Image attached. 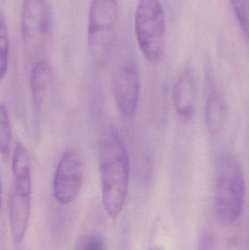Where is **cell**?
Segmentation results:
<instances>
[{
	"label": "cell",
	"instance_id": "obj_17",
	"mask_svg": "<svg viewBox=\"0 0 249 250\" xmlns=\"http://www.w3.org/2000/svg\"><path fill=\"white\" fill-rule=\"evenodd\" d=\"M198 250H215V239L211 233L206 231L200 235Z\"/></svg>",
	"mask_w": 249,
	"mask_h": 250
},
{
	"label": "cell",
	"instance_id": "obj_11",
	"mask_svg": "<svg viewBox=\"0 0 249 250\" xmlns=\"http://www.w3.org/2000/svg\"><path fill=\"white\" fill-rule=\"evenodd\" d=\"M51 83V69L45 61L35 64L30 76V89L34 108L39 113L48 96Z\"/></svg>",
	"mask_w": 249,
	"mask_h": 250
},
{
	"label": "cell",
	"instance_id": "obj_14",
	"mask_svg": "<svg viewBox=\"0 0 249 250\" xmlns=\"http://www.w3.org/2000/svg\"><path fill=\"white\" fill-rule=\"evenodd\" d=\"M10 38L4 21L0 19V82L7 73Z\"/></svg>",
	"mask_w": 249,
	"mask_h": 250
},
{
	"label": "cell",
	"instance_id": "obj_3",
	"mask_svg": "<svg viewBox=\"0 0 249 250\" xmlns=\"http://www.w3.org/2000/svg\"><path fill=\"white\" fill-rule=\"evenodd\" d=\"M134 31L140 51L148 62H159L166 41V21L160 0H139Z\"/></svg>",
	"mask_w": 249,
	"mask_h": 250
},
{
	"label": "cell",
	"instance_id": "obj_2",
	"mask_svg": "<svg viewBox=\"0 0 249 250\" xmlns=\"http://www.w3.org/2000/svg\"><path fill=\"white\" fill-rule=\"evenodd\" d=\"M245 189L239 162L231 155L221 157L216 166L215 207L218 218L223 224H233L241 217Z\"/></svg>",
	"mask_w": 249,
	"mask_h": 250
},
{
	"label": "cell",
	"instance_id": "obj_7",
	"mask_svg": "<svg viewBox=\"0 0 249 250\" xmlns=\"http://www.w3.org/2000/svg\"><path fill=\"white\" fill-rule=\"evenodd\" d=\"M49 29V20L45 0H23L21 33L23 42L29 48L44 42Z\"/></svg>",
	"mask_w": 249,
	"mask_h": 250
},
{
	"label": "cell",
	"instance_id": "obj_20",
	"mask_svg": "<svg viewBox=\"0 0 249 250\" xmlns=\"http://www.w3.org/2000/svg\"><path fill=\"white\" fill-rule=\"evenodd\" d=\"M160 250V249H155V250Z\"/></svg>",
	"mask_w": 249,
	"mask_h": 250
},
{
	"label": "cell",
	"instance_id": "obj_16",
	"mask_svg": "<svg viewBox=\"0 0 249 250\" xmlns=\"http://www.w3.org/2000/svg\"><path fill=\"white\" fill-rule=\"evenodd\" d=\"M81 250H108L106 241L100 235H89L83 241Z\"/></svg>",
	"mask_w": 249,
	"mask_h": 250
},
{
	"label": "cell",
	"instance_id": "obj_13",
	"mask_svg": "<svg viewBox=\"0 0 249 250\" xmlns=\"http://www.w3.org/2000/svg\"><path fill=\"white\" fill-rule=\"evenodd\" d=\"M12 133L11 125L8 111L5 104H0V154L3 158H9L11 154Z\"/></svg>",
	"mask_w": 249,
	"mask_h": 250
},
{
	"label": "cell",
	"instance_id": "obj_6",
	"mask_svg": "<svg viewBox=\"0 0 249 250\" xmlns=\"http://www.w3.org/2000/svg\"><path fill=\"white\" fill-rule=\"evenodd\" d=\"M84 175L81 154L76 148L64 151L56 168L53 192L56 201L62 205L73 202L80 192Z\"/></svg>",
	"mask_w": 249,
	"mask_h": 250
},
{
	"label": "cell",
	"instance_id": "obj_8",
	"mask_svg": "<svg viewBox=\"0 0 249 250\" xmlns=\"http://www.w3.org/2000/svg\"><path fill=\"white\" fill-rule=\"evenodd\" d=\"M10 230L13 240L19 243L23 240L29 224L31 212V194L12 188L9 201Z\"/></svg>",
	"mask_w": 249,
	"mask_h": 250
},
{
	"label": "cell",
	"instance_id": "obj_10",
	"mask_svg": "<svg viewBox=\"0 0 249 250\" xmlns=\"http://www.w3.org/2000/svg\"><path fill=\"white\" fill-rule=\"evenodd\" d=\"M12 170L15 178L13 188L20 192L32 193L30 156L20 141L16 143L13 150Z\"/></svg>",
	"mask_w": 249,
	"mask_h": 250
},
{
	"label": "cell",
	"instance_id": "obj_9",
	"mask_svg": "<svg viewBox=\"0 0 249 250\" xmlns=\"http://www.w3.org/2000/svg\"><path fill=\"white\" fill-rule=\"evenodd\" d=\"M172 99L177 113L184 118H189L194 112L196 101V82L190 69H186L177 79Z\"/></svg>",
	"mask_w": 249,
	"mask_h": 250
},
{
	"label": "cell",
	"instance_id": "obj_5",
	"mask_svg": "<svg viewBox=\"0 0 249 250\" xmlns=\"http://www.w3.org/2000/svg\"><path fill=\"white\" fill-rule=\"evenodd\" d=\"M113 90L120 113L125 117L134 115L137 108L140 82L138 66L131 51L123 48L113 69Z\"/></svg>",
	"mask_w": 249,
	"mask_h": 250
},
{
	"label": "cell",
	"instance_id": "obj_1",
	"mask_svg": "<svg viewBox=\"0 0 249 250\" xmlns=\"http://www.w3.org/2000/svg\"><path fill=\"white\" fill-rule=\"evenodd\" d=\"M130 165L125 144L115 128L104 136L99 154L102 203L111 217L121 213L128 192Z\"/></svg>",
	"mask_w": 249,
	"mask_h": 250
},
{
	"label": "cell",
	"instance_id": "obj_4",
	"mask_svg": "<svg viewBox=\"0 0 249 250\" xmlns=\"http://www.w3.org/2000/svg\"><path fill=\"white\" fill-rule=\"evenodd\" d=\"M119 16L118 0H92L88 24V45L95 61L102 64L112 53Z\"/></svg>",
	"mask_w": 249,
	"mask_h": 250
},
{
	"label": "cell",
	"instance_id": "obj_15",
	"mask_svg": "<svg viewBox=\"0 0 249 250\" xmlns=\"http://www.w3.org/2000/svg\"><path fill=\"white\" fill-rule=\"evenodd\" d=\"M234 13L246 40L249 36V0H230Z\"/></svg>",
	"mask_w": 249,
	"mask_h": 250
},
{
	"label": "cell",
	"instance_id": "obj_19",
	"mask_svg": "<svg viewBox=\"0 0 249 250\" xmlns=\"http://www.w3.org/2000/svg\"><path fill=\"white\" fill-rule=\"evenodd\" d=\"M1 176H0V212H1Z\"/></svg>",
	"mask_w": 249,
	"mask_h": 250
},
{
	"label": "cell",
	"instance_id": "obj_18",
	"mask_svg": "<svg viewBox=\"0 0 249 250\" xmlns=\"http://www.w3.org/2000/svg\"><path fill=\"white\" fill-rule=\"evenodd\" d=\"M180 1H181V0H165L167 4L169 6L170 9L172 10V11L178 8Z\"/></svg>",
	"mask_w": 249,
	"mask_h": 250
},
{
	"label": "cell",
	"instance_id": "obj_12",
	"mask_svg": "<svg viewBox=\"0 0 249 250\" xmlns=\"http://www.w3.org/2000/svg\"><path fill=\"white\" fill-rule=\"evenodd\" d=\"M227 118V104L225 98L217 91L209 95L206 108V125L211 135L220 133Z\"/></svg>",
	"mask_w": 249,
	"mask_h": 250
}]
</instances>
